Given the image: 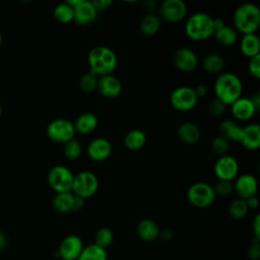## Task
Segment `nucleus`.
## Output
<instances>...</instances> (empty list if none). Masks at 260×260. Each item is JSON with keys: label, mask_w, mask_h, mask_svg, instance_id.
I'll return each mask as SVG.
<instances>
[{"label": "nucleus", "mask_w": 260, "mask_h": 260, "mask_svg": "<svg viewBox=\"0 0 260 260\" xmlns=\"http://www.w3.org/2000/svg\"><path fill=\"white\" fill-rule=\"evenodd\" d=\"M89 71L98 77L112 74L118 64L116 53L106 46L92 48L87 56Z\"/></svg>", "instance_id": "f257e3e1"}, {"label": "nucleus", "mask_w": 260, "mask_h": 260, "mask_svg": "<svg viewBox=\"0 0 260 260\" xmlns=\"http://www.w3.org/2000/svg\"><path fill=\"white\" fill-rule=\"evenodd\" d=\"M243 83L234 73H220L214 81L215 98L225 106H231L242 96Z\"/></svg>", "instance_id": "f03ea898"}, {"label": "nucleus", "mask_w": 260, "mask_h": 260, "mask_svg": "<svg viewBox=\"0 0 260 260\" xmlns=\"http://www.w3.org/2000/svg\"><path fill=\"white\" fill-rule=\"evenodd\" d=\"M236 30L243 35L255 34L260 26V9L254 3H244L238 6L233 14Z\"/></svg>", "instance_id": "7ed1b4c3"}, {"label": "nucleus", "mask_w": 260, "mask_h": 260, "mask_svg": "<svg viewBox=\"0 0 260 260\" xmlns=\"http://www.w3.org/2000/svg\"><path fill=\"white\" fill-rule=\"evenodd\" d=\"M213 17L204 12H197L188 17L185 23L186 36L195 42L209 39L214 34Z\"/></svg>", "instance_id": "20e7f679"}, {"label": "nucleus", "mask_w": 260, "mask_h": 260, "mask_svg": "<svg viewBox=\"0 0 260 260\" xmlns=\"http://www.w3.org/2000/svg\"><path fill=\"white\" fill-rule=\"evenodd\" d=\"M99 186V179L92 172L82 171L74 176L71 193L85 200L96 193Z\"/></svg>", "instance_id": "39448f33"}, {"label": "nucleus", "mask_w": 260, "mask_h": 260, "mask_svg": "<svg viewBox=\"0 0 260 260\" xmlns=\"http://www.w3.org/2000/svg\"><path fill=\"white\" fill-rule=\"evenodd\" d=\"M216 196L213 187L204 182H196L187 190V199L197 208H206L213 204Z\"/></svg>", "instance_id": "423d86ee"}, {"label": "nucleus", "mask_w": 260, "mask_h": 260, "mask_svg": "<svg viewBox=\"0 0 260 260\" xmlns=\"http://www.w3.org/2000/svg\"><path fill=\"white\" fill-rule=\"evenodd\" d=\"M73 178L72 172L67 167L61 165L51 168L47 176L49 186L56 193L71 192Z\"/></svg>", "instance_id": "0eeeda50"}, {"label": "nucleus", "mask_w": 260, "mask_h": 260, "mask_svg": "<svg viewBox=\"0 0 260 260\" xmlns=\"http://www.w3.org/2000/svg\"><path fill=\"white\" fill-rule=\"evenodd\" d=\"M46 133L48 138L53 142L65 144L71 139H74L75 129L71 121L58 118L49 123Z\"/></svg>", "instance_id": "6e6552de"}, {"label": "nucleus", "mask_w": 260, "mask_h": 260, "mask_svg": "<svg viewBox=\"0 0 260 260\" xmlns=\"http://www.w3.org/2000/svg\"><path fill=\"white\" fill-rule=\"evenodd\" d=\"M171 106L179 112H189L193 110L198 103L193 87L179 86L175 88L170 95Z\"/></svg>", "instance_id": "1a4fd4ad"}, {"label": "nucleus", "mask_w": 260, "mask_h": 260, "mask_svg": "<svg viewBox=\"0 0 260 260\" xmlns=\"http://www.w3.org/2000/svg\"><path fill=\"white\" fill-rule=\"evenodd\" d=\"M187 5L182 0H166L158 7L159 18L168 22H178L185 18Z\"/></svg>", "instance_id": "9d476101"}, {"label": "nucleus", "mask_w": 260, "mask_h": 260, "mask_svg": "<svg viewBox=\"0 0 260 260\" xmlns=\"http://www.w3.org/2000/svg\"><path fill=\"white\" fill-rule=\"evenodd\" d=\"M213 170L218 180L232 182L238 176L239 162L234 156L225 154L216 159Z\"/></svg>", "instance_id": "9b49d317"}, {"label": "nucleus", "mask_w": 260, "mask_h": 260, "mask_svg": "<svg viewBox=\"0 0 260 260\" xmlns=\"http://www.w3.org/2000/svg\"><path fill=\"white\" fill-rule=\"evenodd\" d=\"M83 247V242L78 236L70 235L61 241L56 255L62 260H77Z\"/></svg>", "instance_id": "f8f14e48"}, {"label": "nucleus", "mask_w": 260, "mask_h": 260, "mask_svg": "<svg viewBox=\"0 0 260 260\" xmlns=\"http://www.w3.org/2000/svg\"><path fill=\"white\" fill-rule=\"evenodd\" d=\"M173 63L175 67L182 72H192L198 66V57L193 50L183 47L175 51Z\"/></svg>", "instance_id": "ddd939ff"}, {"label": "nucleus", "mask_w": 260, "mask_h": 260, "mask_svg": "<svg viewBox=\"0 0 260 260\" xmlns=\"http://www.w3.org/2000/svg\"><path fill=\"white\" fill-rule=\"evenodd\" d=\"M112 150V144L107 138L98 137L87 144L86 154L92 161L101 162L110 157Z\"/></svg>", "instance_id": "4468645a"}, {"label": "nucleus", "mask_w": 260, "mask_h": 260, "mask_svg": "<svg viewBox=\"0 0 260 260\" xmlns=\"http://www.w3.org/2000/svg\"><path fill=\"white\" fill-rule=\"evenodd\" d=\"M234 186V191L238 195V198L241 199H248L249 197L255 196L257 189H258V183L255 178V176L251 174H243L239 177H237Z\"/></svg>", "instance_id": "2eb2a0df"}, {"label": "nucleus", "mask_w": 260, "mask_h": 260, "mask_svg": "<svg viewBox=\"0 0 260 260\" xmlns=\"http://www.w3.org/2000/svg\"><path fill=\"white\" fill-rule=\"evenodd\" d=\"M96 89L101 95L107 99H116L122 92V83L113 74L99 77Z\"/></svg>", "instance_id": "dca6fc26"}, {"label": "nucleus", "mask_w": 260, "mask_h": 260, "mask_svg": "<svg viewBox=\"0 0 260 260\" xmlns=\"http://www.w3.org/2000/svg\"><path fill=\"white\" fill-rule=\"evenodd\" d=\"M73 21L82 26L92 23L98 16V11L94 9L91 1L82 0L81 3L73 9Z\"/></svg>", "instance_id": "f3484780"}, {"label": "nucleus", "mask_w": 260, "mask_h": 260, "mask_svg": "<svg viewBox=\"0 0 260 260\" xmlns=\"http://www.w3.org/2000/svg\"><path fill=\"white\" fill-rule=\"evenodd\" d=\"M231 113L233 117L239 121H248L257 114L250 99L243 96L231 105Z\"/></svg>", "instance_id": "a211bd4d"}, {"label": "nucleus", "mask_w": 260, "mask_h": 260, "mask_svg": "<svg viewBox=\"0 0 260 260\" xmlns=\"http://www.w3.org/2000/svg\"><path fill=\"white\" fill-rule=\"evenodd\" d=\"M247 150H257L260 147V126L251 123L243 127V137L240 142Z\"/></svg>", "instance_id": "6ab92c4d"}, {"label": "nucleus", "mask_w": 260, "mask_h": 260, "mask_svg": "<svg viewBox=\"0 0 260 260\" xmlns=\"http://www.w3.org/2000/svg\"><path fill=\"white\" fill-rule=\"evenodd\" d=\"M218 132L219 135L228 141L240 143L243 137V127L232 119H225L221 121L218 126Z\"/></svg>", "instance_id": "aec40b11"}, {"label": "nucleus", "mask_w": 260, "mask_h": 260, "mask_svg": "<svg viewBox=\"0 0 260 260\" xmlns=\"http://www.w3.org/2000/svg\"><path fill=\"white\" fill-rule=\"evenodd\" d=\"M177 135L183 143L192 145L199 141L201 132L196 124L190 121H186L179 125L177 129Z\"/></svg>", "instance_id": "412c9836"}, {"label": "nucleus", "mask_w": 260, "mask_h": 260, "mask_svg": "<svg viewBox=\"0 0 260 260\" xmlns=\"http://www.w3.org/2000/svg\"><path fill=\"white\" fill-rule=\"evenodd\" d=\"M99 125L98 117L93 113H82L73 122L75 133L87 135L95 130Z\"/></svg>", "instance_id": "4be33fe9"}, {"label": "nucleus", "mask_w": 260, "mask_h": 260, "mask_svg": "<svg viewBox=\"0 0 260 260\" xmlns=\"http://www.w3.org/2000/svg\"><path fill=\"white\" fill-rule=\"evenodd\" d=\"M138 237L144 242H153L159 237L160 230L157 223L152 219H142L136 226Z\"/></svg>", "instance_id": "5701e85b"}, {"label": "nucleus", "mask_w": 260, "mask_h": 260, "mask_svg": "<svg viewBox=\"0 0 260 260\" xmlns=\"http://www.w3.org/2000/svg\"><path fill=\"white\" fill-rule=\"evenodd\" d=\"M240 50L249 59L260 55V40L258 36L256 34L244 35L240 42Z\"/></svg>", "instance_id": "b1692460"}, {"label": "nucleus", "mask_w": 260, "mask_h": 260, "mask_svg": "<svg viewBox=\"0 0 260 260\" xmlns=\"http://www.w3.org/2000/svg\"><path fill=\"white\" fill-rule=\"evenodd\" d=\"M146 143V134L140 129H133L126 133L123 139L124 146L131 151L141 149Z\"/></svg>", "instance_id": "393cba45"}, {"label": "nucleus", "mask_w": 260, "mask_h": 260, "mask_svg": "<svg viewBox=\"0 0 260 260\" xmlns=\"http://www.w3.org/2000/svg\"><path fill=\"white\" fill-rule=\"evenodd\" d=\"M161 26V20L158 15L154 13L146 14L142 17L139 23V29L142 35L152 37L158 32Z\"/></svg>", "instance_id": "a878e982"}, {"label": "nucleus", "mask_w": 260, "mask_h": 260, "mask_svg": "<svg viewBox=\"0 0 260 260\" xmlns=\"http://www.w3.org/2000/svg\"><path fill=\"white\" fill-rule=\"evenodd\" d=\"M224 60L223 58L216 53H210L204 56L201 61L202 69L209 74L220 73L224 68Z\"/></svg>", "instance_id": "bb28decb"}, {"label": "nucleus", "mask_w": 260, "mask_h": 260, "mask_svg": "<svg viewBox=\"0 0 260 260\" xmlns=\"http://www.w3.org/2000/svg\"><path fill=\"white\" fill-rule=\"evenodd\" d=\"M73 199H74V195L71 192L56 193V195L53 198L52 205L54 209L59 213L71 212Z\"/></svg>", "instance_id": "cd10ccee"}, {"label": "nucleus", "mask_w": 260, "mask_h": 260, "mask_svg": "<svg viewBox=\"0 0 260 260\" xmlns=\"http://www.w3.org/2000/svg\"><path fill=\"white\" fill-rule=\"evenodd\" d=\"M77 260H108V254L106 249L92 243L83 247Z\"/></svg>", "instance_id": "c85d7f7f"}, {"label": "nucleus", "mask_w": 260, "mask_h": 260, "mask_svg": "<svg viewBox=\"0 0 260 260\" xmlns=\"http://www.w3.org/2000/svg\"><path fill=\"white\" fill-rule=\"evenodd\" d=\"M213 37L215 41L223 47H230L234 45L238 39L237 30L234 27L226 26V25H224L222 28L218 30H215L213 34Z\"/></svg>", "instance_id": "c756f323"}, {"label": "nucleus", "mask_w": 260, "mask_h": 260, "mask_svg": "<svg viewBox=\"0 0 260 260\" xmlns=\"http://www.w3.org/2000/svg\"><path fill=\"white\" fill-rule=\"evenodd\" d=\"M53 16H54L55 20L58 21L59 23L66 24V23L73 21L74 11H73L72 7H70L66 2H64V3L58 4L54 8Z\"/></svg>", "instance_id": "7c9ffc66"}, {"label": "nucleus", "mask_w": 260, "mask_h": 260, "mask_svg": "<svg viewBox=\"0 0 260 260\" xmlns=\"http://www.w3.org/2000/svg\"><path fill=\"white\" fill-rule=\"evenodd\" d=\"M249 211V208L246 204V201L241 198L233 200L229 206V214L233 219H242L244 218Z\"/></svg>", "instance_id": "2f4dec72"}, {"label": "nucleus", "mask_w": 260, "mask_h": 260, "mask_svg": "<svg viewBox=\"0 0 260 260\" xmlns=\"http://www.w3.org/2000/svg\"><path fill=\"white\" fill-rule=\"evenodd\" d=\"M114 241V234L109 228H101L94 235V244L101 248H108Z\"/></svg>", "instance_id": "473e14b6"}, {"label": "nucleus", "mask_w": 260, "mask_h": 260, "mask_svg": "<svg viewBox=\"0 0 260 260\" xmlns=\"http://www.w3.org/2000/svg\"><path fill=\"white\" fill-rule=\"evenodd\" d=\"M98 79H99V77L89 71L80 77L79 82H78L79 88L81 89V91L86 92V93L92 92L96 89Z\"/></svg>", "instance_id": "72a5a7b5"}, {"label": "nucleus", "mask_w": 260, "mask_h": 260, "mask_svg": "<svg viewBox=\"0 0 260 260\" xmlns=\"http://www.w3.org/2000/svg\"><path fill=\"white\" fill-rule=\"evenodd\" d=\"M82 152V147L79 141L75 139H71L70 141L66 142L63 147V153L66 158L74 160L77 159Z\"/></svg>", "instance_id": "f704fd0d"}, {"label": "nucleus", "mask_w": 260, "mask_h": 260, "mask_svg": "<svg viewBox=\"0 0 260 260\" xmlns=\"http://www.w3.org/2000/svg\"><path fill=\"white\" fill-rule=\"evenodd\" d=\"M210 146H211L212 152L219 157L226 154L229 150V141L223 137H221L220 135H218L212 139Z\"/></svg>", "instance_id": "c9c22d12"}, {"label": "nucleus", "mask_w": 260, "mask_h": 260, "mask_svg": "<svg viewBox=\"0 0 260 260\" xmlns=\"http://www.w3.org/2000/svg\"><path fill=\"white\" fill-rule=\"evenodd\" d=\"M213 187V191L215 193V196L219 197H226L234 191V186L231 181H223L218 180Z\"/></svg>", "instance_id": "e433bc0d"}, {"label": "nucleus", "mask_w": 260, "mask_h": 260, "mask_svg": "<svg viewBox=\"0 0 260 260\" xmlns=\"http://www.w3.org/2000/svg\"><path fill=\"white\" fill-rule=\"evenodd\" d=\"M225 107L226 106L222 102H220L219 100L214 98L213 100H211L208 103V105H207V112L212 117H219V116H221L224 113Z\"/></svg>", "instance_id": "4c0bfd02"}, {"label": "nucleus", "mask_w": 260, "mask_h": 260, "mask_svg": "<svg viewBox=\"0 0 260 260\" xmlns=\"http://www.w3.org/2000/svg\"><path fill=\"white\" fill-rule=\"evenodd\" d=\"M248 71L254 78H260V55H257L249 59Z\"/></svg>", "instance_id": "58836bf2"}, {"label": "nucleus", "mask_w": 260, "mask_h": 260, "mask_svg": "<svg viewBox=\"0 0 260 260\" xmlns=\"http://www.w3.org/2000/svg\"><path fill=\"white\" fill-rule=\"evenodd\" d=\"M252 230L254 233L252 243H260V215L257 214L252 223Z\"/></svg>", "instance_id": "ea45409f"}, {"label": "nucleus", "mask_w": 260, "mask_h": 260, "mask_svg": "<svg viewBox=\"0 0 260 260\" xmlns=\"http://www.w3.org/2000/svg\"><path fill=\"white\" fill-rule=\"evenodd\" d=\"M247 255L251 260H258L260 258V243H252L248 248Z\"/></svg>", "instance_id": "a19ab883"}, {"label": "nucleus", "mask_w": 260, "mask_h": 260, "mask_svg": "<svg viewBox=\"0 0 260 260\" xmlns=\"http://www.w3.org/2000/svg\"><path fill=\"white\" fill-rule=\"evenodd\" d=\"M91 3L98 12L108 10L110 6L113 4L111 0H94V1H91Z\"/></svg>", "instance_id": "79ce46f5"}, {"label": "nucleus", "mask_w": 260, "mask_h": 260, "mask_svg": "<svg viewBox=\"0 0 260 260\" xmlns=\"http://www.w3.org/2000/svg\"><path fill=\"white\" fill-rule=\"evenodd\" d=\"M142 8L147 12V14L153 13V11L157 9V4L152 0H146L142 3Z\"/></svg>", "instance_id": "37998d69"}, {"label": "nucleus", "mask_w": 260, "mask_h": 260, "mask_svg": "<svg viewBox=\"0 0 260 260\" xmlns=\"http://www.w3.org/2000/svg\"><path fill=\"white\" fill-rule=\"evenodd\" d=\"M83 206H84V199H82L80 197H77V196H74L71 212H77L80 209H82Z\"/></svg>", "instance_id": "c03bdc74"}, {"label": "nucleus", "mask_w": 260, "mask_h": 260, "mask_svg": "<svg viewBox=\"0 0 260 260\" xmlns=\"http://www.w3.org/2000/svg\"><path fill=\"white\" fill-rule=\"evenodd\" d=\"M193 89H194V92H195L196 96L198 98V100L202 96H205L207 93V87L204 84H198Z\"/></svg>", "instance_id": "a18cd8bd"}, {"label": "nucleus", "mask_w": 260, "mask_h": 260, "mask_svg": "<svg viewBox=\"0 0 260 260\" xmlns=\"http://www.w3.org/2000/svg\"><path fill=\"white\" fill-rule=\"evenodd\" d=\"M245 201H246V204H247L249 209H256L259 206V200H258V198L256 196L249 197Z\"/></svg>", "instance_id": "49530a36"}, {"label": "nucleus", "mask_w": 260, "mask_h": 260, "mask_svg": "<svg viewBox=\"0 0 260 260\" xmlns=\"http://www.w3.org/2000/svg\"><path fill=\"white\" fill-rule=\"evenodd\" d=\"M249 99H250V101H251L253 107L255 108L256 112L258 113V112L260 111V94H259L258 92H257V93H254V94H252Z\"/></svg>", "instance_id": "de8ad7c7"}, {"label": "nucleus", "mask_w": 260, "mask_h": 260, "mask_svg": "<svg viewBox=\"0 0 260 260\" xmlns=\"http://www.w3.org/2000/svg\"><path fill=\"white\" fill-rule=\"evenodd\" d=\"M212 23H213V29H214V31H215V30H218V29H220V28H222V27L225 25V24H224V21H223L221 18H213Z\"/></svg>", "instance_id": "09e8293b"}, {"label": "nucleus", "mask_w": 260, "mask_h": 260, "mask_svg": "<svg viewBox=\"0 0 260 260\" xmlns=\"http://www.w3.org/2000/svg\"><path fill=\"white\" fill-rule=\"evenodd\" d=\"M159 236H161V238L164 239V240H166V241H169V240H171L172 238H173V232L171 231V230H164L162 232H160L159 233Z\"/></svg>", "instance_id": "8fccbe9b"}, {"label": "nucleus", "mask_w": 260, "mask_h": 260, "mask_svg": "<svg viewBox=\"0 0 260 260\" xmlns=\"http://www.w3.org/2000/svg\"><path fill=\"white\" fill-rule=\"evenodd\" d=\"M7 247V239L6 237L0 232V251H3Z\"/></svg>", "instance_id": "3c124183"}, {"label": "nucleus", "mask_w": 260, "mask_h": 260, "mask_svg": "<svg viewBox=\"0 0 260 260\" xmlns=\"http://www.w3.org/2000/svg\"><path fill=\"white\" fill-rule=\"evenodd\" d=\"M2 112H3V110H2V106H1V104H0V118H1V116H2Z\"/></svg>", "instance_id": "603ef678"}, {"label": "nucleus", "mask_w": 260, "mask_h": 260, "mask_svg": "<svg viewBox=\"0 0 260 260\" xmlns=\"http://www.w3.org/2000/svg\"><path fill=\"white\" fill-rule=\"evenodd\" d=\"M1 44H2V36L0 34V46H1Z\"/></svg>", "instance_id": "864d4df0"}]
</instances>
